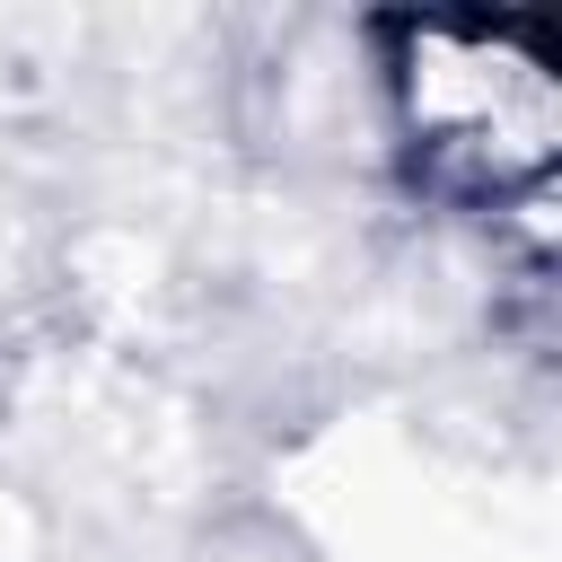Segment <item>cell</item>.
Wrapping results in <instances>:
<instances>
[{
  "mask_svg": "<svg viewBox=\"0 0 562 562\" xmlns=\"http://www.w3.org/2000/svg\"><path fill=\"white\" fill-rule=\"evenodd\" d=\"M413 114L430 158H474L492 184L536 176L553 149V79L536 53H509V35H422Z\"/></svg>",
  "mask_w": 562,
  "mask_h": 562,
  "instance_id": "6da1fadb",
  "label": "cell"
}]
</instances>
